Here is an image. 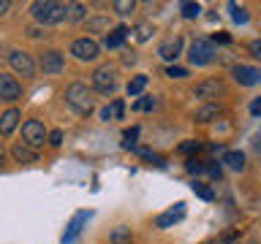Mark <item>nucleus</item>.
I'll return each instance as SVG.
<instances>
[{
	"mask_svg": "<svg viewBox=\"0 0 261 244\" xmlns=\"http://www.w3.org/2000/svg\"><path fill=\"white\" fill-rule=\"evenodd\" d=\"M30 14H33V19L41 22V24H57L68 16V6L52 3V0H36V3L30 6Z\"/></svg>",
	"mask_w": 261,
	"mask_h": 244,
	"instance_id": "nucleus-1",
	"label": "nucleus"
},
{
	"mask_svg": "<svg viewBox=\"0 0 261 244\" xmlns=\"http://www.w3.org/2000/svg\"><path fill=\"white\" fill-rule=\"evenodd\" d=\"M65 103L71 106L73 111L79 114H90L93 111V93L87 89V84H82V81H73V84H68V89H65Z\"/></svg>",
	"mask_w": 261,
	"mask_h": 244,
	"instance_id": "nucleus-2",
	"label": "nucleus"
},
{
	"mask_svg": "<svg viewBox=\"0 0 261 244\" xmlns=\"http://www.w3.org/2000/svg\"><path fill=\"white\" fill-rule=\"evenodd\" d=\"M22 138H24V144H28L30 149H38V146H44L49 133H46V128H44L41 119H28L22 125Z\"/></svg>",
	"mask_w": 261,
	"mask_h": 244,
	"instance_id": "nucleus-3",
	"label": "nucleus"
},
{
	"mask_svg": "<svg viewBox=\"0 0 261 244\" xmlns=\"http://www.w3.org/2000/svg\"><path fill=\"white\" fill-rule=\"evenodd\" d=\"M188 57H191L193 65H210L212 60H215V44L207 41V38H196L193 44H191Z\"/></svg>",
	"mask_w": 261,
	"mask_h": 244,
	"instance_id": "nucleus-4",
	"label": "nucleus"
},
{
	"mask_svg": "<svg viewBox=\"0 0 261 244\" xmlns=\"http://www.w3.org/2000/svg\"><path fill=\"white\" fill-rule=\"evenodd\" d=\"M117 71L112 68V65H101V68L93 71V87L98 89V93H114V84H117Z\"/></svg>",
	"mask_w": 261,
	"mask_h": 244,
	"instance_id": "nucleus-5",
	"label": "nucleus"
},
{
	"mask_svg": "<svg viewBox=\"0 0 261 244\" xmlns=\"http://www.w3.org/2000/svg\"><path fill=\"white\" fill-rule=\"evenodd\" d=\"M98 52H101V49H98V44H95L93 38H76V41L71 44V54L76 57V60H82V63L95 60Z\"/></svg>",
	"mask_w": 261,
	"mask_h": 244,
	"instance_id": "nucleus-6",
	"label": "nucleus"
},
{
	"mask_svg": "<svg viewBox=\"0 0 261 244\" xmlns=\"http://www.w3.org/2000/svg\"><path fill=\"white\" fill-rule=\"evenodd\" d=\"M38 65H41V71H44V73L55 76V73H60L65 68V57H63V52H57V49H46V52L41 54Z\"/></svg>",
	"mask_w": 261,
	"mask_h": 244,
	"instance_id": "nucleus-7",
	"label": "nucleus"
},
{
	"mask_svg": "<svg viewBox=\"0 0 261 244\" xmlns=\"http://www.w3.org/2000/svg\"><path fill=\"white\" fill-rule=\"evenodd\" d=\"M234 81L242 87H256L261 84V68H253V65H234Z\"/></svg>",
	"mask_w": 261,
	"mask_h": 244,
	"instance_id": "nucleus-8",
	"label": "nucleus"
},
{
	"mask_svg": "<svg viewBox=\"0 0 261 244\" xmlns=\"http://www.w3.org/2000/svg\"><path fill=\"white\" fill-rule=\"evenodd\" d=\"M193 95L201 98V101H212V98L223 95V81L220 79H204L193 87Z\"/></svg>",
	"mask_w": 261,
	"mask_h": 244,
	"instance_id": "nucleus-9",
	"label": "nucleus"
},
{
	"mask_svg": "<svg viewBox=\"0 0 261 244\" xmlns=\"http://www.w3.org/2000/svg\"><path fill=\"white\" fill-rule=\"evenodd\" d=\"M8 63H11V68L16 73H22V76H36V63H33V57L28 52H11L8 54Z\"/></svg>",
	"mask_w": 261,
	"mask_h": 244,
	"instance_id": "nucleus-10",
	"label": "nucleus"
},
{
	"mask_svg": "<svg viewBox=\"0 0 261 244\" xmlns=\"http://www.w3.org/2000/svg\"><path fill=\"white\" fill-rule=\"evenodd\" d=\"M22 98V84L8 73H0V101H19Z\"/></svg>",
	"mask_w": 261,
	"mask_h": 244,
	"instance_id": "nucleus-11",
	"label": "nucleus"
},
{
	"mask_svg": "<svg viewBox=\"0 0 261 244\" xmlns=\"http://www.w3.org/2000/svg\"><path fill=\"white\" fill-rule=\"evenodd\" d=\"M93 217V211H76V215L71 217V223H68V228H65V236H63V244H71L73 239L79 236V231H82V225L87 223V220Z\"/></svg>",
	"mask_w": 261,
	"mask_h": 244,
	"instance_id": "nucleus-12",
	"label": "nucleus"
},
{
	"mask_svg": "<svg viewBox=\"0 0 261 244\" xmlns=\"http://www.w3.org/2000/svg\"><path fill=\"white\" fill-rule=\"evenodd\" d=\"M185 217V203L179 201V203H174L169 211H163V215H158V220H155V225L158 228H171L174 223H179V220Z\"/></svg>",
	"mask_w": 261,
	"mask_h": 244,
	"instance_id": "nucleus-13",
	"label": "nucleus"
},
{
	"mask_svg": "<svg viewBox=\"0 0 261 244\" xmlns=\"http://www.w3.org/2000/svg\"><path fill=\"white\" fill-rule=\"evenodd\" d=\"M19 119H22V111H19V109L3 111V117H0V136H11L14 128L19 125Z\"/></svg>",
	"mask_w": 261,
	"mask_h": 244,
	"instance_id": "nucleus-14",
	"label": "nucleus"
},
{
	"mask_svg": "<svg viewBox=\"0 0 261 244\" xmlns=\"http://www.w3.org/2000/svg\"><path fill=\"white\" fill-rule=\"evenodd\" d=\"M11 155H14V160L16 163H36L38 160V155H36V149H30L28 144H14V149H11Z\"/></svg>",
	"mask_w": 261,
	"mask_h": 244,
	"instance_id": "nucleus-15",
	"label": "nucleus"
},
{
	"mask_svg": "<svg viewBox=\"0 0 261 244\" xmlns=\"http://www.w3.org/2000/svg\"><path fill=\"white\" fill-rule=\"evenodd\" d=\"M179 52H182V38H174V41H166L161 49H158V54L163 57V60H177Z\"/></svg>",
	"mask_w": 261,
	"mask_h": 244,
	"instance_id": "nucleus-16",
	"label": "nucleus"
},
{
	"mask_svg": "<svg viewBox=\"0 0 261 244\" xmlns=\"http://www.w3.org/2000/svg\"><path fill=\"white\" fill-rule=\"evenodd\" d=\"M125 36H128V27H125V24L114 27L109 36H106V49H120V46H122V41H125Z\"/></svg>",
	"mask_w": 261,
	"mask_h": 244,
	"instance_id": "nucleus-17",
	"label": "nucleus"
},
{
	"mask_svg": "<svg viewBox=\"0 0 261 244\" xmlns=\"http://www.w3.org/2000/svg\"><path fill=\"white\" fill-rule=\"evenodd\" d=\"M223 163L231 171H245V155L242 152H237V149H228L223 152Z\"/></svg>",
	"mask_w": 261,
	"mask_h": 244,
	"instance_id": "nucleus-18",
	"label": "nucleus"
},
{
	"mask_svg": "<svg viewBox=\"0 0 261 244\" xmlns=\"http://www.w3.org/2000/svg\"><path fill=\"white\" fill-rule=\"evenodd\" d=\"M218 114H220V106L218 103H204L199 111H196V122H210V119H218Z\"/></svg>",
	"mask_w": 261,
	"mask_h": 244,
	"instance_id": "nucleus-19",
	"label": "nucleus"
},
{
	"mask_svg": "<svg viewBox=\"0 0 261 244\" xmlns=\"http://www.w3.org/2000/svg\"><path fill=\"white\" fill-rule=\"evenodd\" d=\"M109 244H130V228L128 225H117L109 233Z\"/></svg>",
	"mask_w": 261,
	"mask_h": 244,
	"instance_id": "nucleus-20",
	"label": "nucleus"
},
{
	"mask_svg": "<svg viewBox=\"0 0 261 244\" xmlns=\"http://www.w3.org/2000/svg\"><path fill=\"white\" fill-rule=\"evenodd\" d=\"M144 87H147V76H134V79L128 81V95H130V98L142 95Z\"/></svg>",
	"mask_w": 261,
	"mask_h": 244,
	"instance_id": "nucleus-21",
	"label": "nucleus"
},
{
	"mask_svg": "<svg viewBox=\"0 0 261 244\" xmlns=\"http://www.w3.org/2000/svg\"><path fill=\"white\" fill-rule=\"evenodd\" d=\"M85 14H87L85 6L73 3V6H68V16H65V22H79V19H85Z\"/></svg>",
	"mask_w": 261,
	"mask_h": 244,
	"instance_id": "nucleus-22",
	"label": "nucleus"
},
{
	"mask_svg": "<svg viewBox=\"0 0 261 244\" xmlns=\"http://www.w3.org/2000/svg\"><path fill=\"white\" fill-rule=\"evenodd\" d=\"M193 193L199 195V198H204V201H212V198H215L212 187H210V185H204V182H193Z\"/></svg>",
	"mask_w": 261,
	"mask_h": 244,
	"instance_id": "nucleus-23",
	"label": "nucleus"
},
{
	"mask_svg": "<svg viewBox=\"0 0 261 244\" xmlns=\"http://www.w3.org/2000/svg\"><path fill=\"white\" fill-rule=\"evenodd\" d=\"M179 11H182L185 19H196V16H199V11H201V6H199V3H182V6H179Z\"/></svg>",
	"mask_w": 261,
	"mask_h": 244,
	"instance_id": "nucleus-24",
	"label": "nucleus"
},
{
	"mask_svg": "<svg viewBox=\"0 0 261 244\" xmlns=\"http://www.w3.org/2000/svg\"><path fill=\"white\" fill-rule=\"evenodd\" d=\"M112 8H114L117 14H130V11L136 8V3H134V0H114Z\"/></svg>",
	"mask_w": 261,
	"mask_h": 244,
	"instance_id": "nucleus-25",
	"label": "nucleus"
},
{
	"mask_svg": "<svg viewBox=\"0 0 261 244\" xmlns=\"http://www.w3.org/2000/svg\"><path fill=\"white\" fill-rule=\"evenodd\" d=\"M199 149H201V141H196V138H188V141L179 144V152H182V155H193Z\"/></svg>",
	"mask_w": 261,
	"mask_h": 244,
	"instance_id": "nucleus-26",
	"label": "nucleus"
},
{
	"mask_svg": "<svg viewBox=\"0 0 261 244\" xmlns=\"http://www.w3.org/2000/svg\"><path fill=\"white\" fill-rule=\"evenodd\" d=\"M188 174H204V171H207V163H201V160H196V158H191L188 160Z\"/></svg>",
	"mask_w": 261,
	"mask_h": 244,
	"instance_id": "nucleus-27",
	"label": "nucleus"
},
{
	"mask_svg": "<svg viewBox=\"0 0 261 244\" xmlns=\"http://www.w3.org/2000/svg\"><path fill=\"white\" fill-rule=\"evenodd\" d=\"M231 16H234V22H240V24L248 22V11H245L242 6H237V3H231Z\"/></svg>",
	"mask_w": 261,
	"mask_h": 244,
	"instance_id": "nucleus-28",
	"label": "nucleus"
},
{
	"mask_svg": "<svg viewBox=\"0 0 261 244\" xmlns=\"http://www.w3.org/2000/svg\"><path fill=\"white\" fill-rule=\"evenodd\" d=\"M166 76H171V79H185L188 71L179 68V65H169V68H166Z\"/></svg>",
	"mask_w": 261,
	"mask_h": 244,
	"instance_id": "nucleus-29",
	"label": "nucleus"
},
{
	"mask_svg": "<svg viewBox=\"0 0 261 244\" xmlns=\"http://www.w3.org/2000/svg\"><path fill=\"white\" fill-rule=\"evenodd\" d=\"M136 111H147V109H155V98H142V101L134 103Z\"/></svg>",
	"mask_w": 261,
	"mask_h": 244,
	"instance_id": "nucleus-30",
	"label": "nucleus"
},
{
	"mask_svg": "<svg viewBox=\"0 0 261 244\" xmlns=\"http://www.w3.org/2000/svg\"><path fill=\"white\" fill-rule=\"evenodd\" d=\"M150 33H152V27H150L147 22H142V24L136 27V38H139V41H147V38H150Z\"/></svg>",
	"mask_w": 261,
	"mask_h": 244,
	"instance_id": "nucleus-31",
	"label": "nucleus"
},
{
	"mask_svg": "<svg viewBox=\"0 0 261 244\" xmlns=\"http://www.w3.org/2000/svg\"><path fill=\"white\" fill-rule=\"evenodd\" d=\"M248 52H250V54H253V57H256V60L261 63V38L250 41V44H248Z\"/></svg>",
	"mask_w": 261,
	"mask_h": 244,
	"instance_id": "nucleus-32",
	"label": "nucleus"
},
{
	"mask_svg": "<svg viewBox=\"0 0 261 244\" xmlns=\"http://www.w3.org/2000/svg\"><path fill=\"white\" fill-rule=\"evenodd\" d=\"M136 136H139V128H130V130H125V149H130V146H136L134 141H136Z\"/></svg>",
	"mask_w": 261,
	"mask_h": 244,
	"instance_id": "nucleus-33",
	"label": "nucleus"
},
{
	"mask_svg": "<svg viewBox=\"0 0 261 244\" xmlns=\"http://www.w3.org/2000/svg\"><path fill=\"white\" fill-rule=\"evenodd\" d=\"M234 241H237V233H234V231H228V233L220 236V239H215L212 244H234Z\"/></svg>",
	"mask_w": 261,
	"mask_h": 244,
	"instance_id": "nucleus-34",
	"label": "nucleus"
},
{
	"mask_svg": "<svg viewBox=\"0 0 261 244\" xmlns=\"http://www.w3.org/2000/svg\"><path fill=\"white\" fill-rule=\"evenodd\" d=\"M122 111H125V103H122V101H114V103H112V117H114V119H120V117H122Z\"/></svg>",
	"mask_w": 261,
	"mask_h": 244,
	"instance_id": "nucleus-35",
	"label": "nucleus"
},
{
	"mask_svg": "<svg viewBox=\"0 0 261 244\" xmlns=\"http://www.w3.org/2000/svg\"><path fill=\"white\" fill-rule=\"evenodd\" d=\"M49 144H52V146H60V144H63V130H52V133H49Z\"/></svg>",
	"mask_w": 261,
	"mask_h": 244,
	"instance_id": "nucleus-36",
	"label": "nucleus"
},
{
	"mask_svg": "<svg viewBox=\"0 0 261 244\" xmlns=\"http://www.w3.org/2000/svg\"><path fill=\"white\" fill-rule=\"evenodd\" d=\"M207 174H210L212 179H220V176H223V171H220V166H215V163H210V166H207Z\"/></svg>",
	"mask_w": 261,
	"mask_h": 244,
	"instance_id": "nucleus-37",
	"label": "nucleus"
},
{
	"mask_svg": "<svg viewBox=\"0 0 261 244\" xmlns=\"http://www.w3.org/2000/svg\"><path fill=\"white\" fill-rule=\"evenodd\" d=\"M250 111L256 114V117H258V114H261V98H256V101L250 103Z\"/></svg>",
	"mask_w": 261,
	"mask_h": 244,
	"instance_id": "nucleus-38",
	"label": "nucleus"
},
{
	"mask_svg": "<svg viewBox=\"0 0 261 244\" xmlns=\"http://www.w3.org/2000/svg\"><path fill=\"white\" fill-rule=\"evenodd\" d=\"M8 8H11V3H8V0H0V16H6Z\"/></svg>",
	"mask_w": 261,
	"mask_h": 244,
	"instance_id": "nucleus-39",
	"label": "nucleus"
},
{
	"mask_svg": "<svg viewBox=\"0 0 261 244\" xmlns=\"http://www.w3.org/2000/svg\"><path fill=\"white\" fill-rule=\"evenodd\" d=\"M215 41H218V44H228L231 38H228V33H218V36H215Z\"/></svg>",
	"mask_w": 261,
	"mask_h": 244,
	"instance_id": "nucleus-40",
	"label": "nucleus"
},
{
	"mask_svg": "<svg viewBox=\"0 0 261 244\" xmlns=\"http://www.w3.org/2000/svg\"><path fill=\"white\" fill-rule=\"evenodd\" d=\"M253 149H256V152H261V133H256V136H253Z\"/></svg>",
	"mask_w": 261,
	"mask_h": 244,
	"instance_id": "nucleus-41",
	"label": "nucleus"
},
{
	"mask_svg": "<svg viewBox=\"0 0 261 244\" xmlns=\"http://www.w3.org/2000/svg\"><path fill=\"white\" fill-rule=\"evenodd\" d=\"M101 117H103V119H114V117H112V106H106V109H101Z\"/></svg>",
	"mask_w": 261,
	"mask_h": 244,
	"instance_id": "nucleus-42",
	"label": "nucleus"
},
{
	"mask_svg": "<svg viewBox=\"0 0 261 244\" xmlns=\"http://www.w3.org/2000/svg\"><path fill=\"white\" fill-rule=\"evenodd\" d=\"M103 24H106L103 19H93V22H90V27H93V30H98V27H103Z\"/></svg>",
	"mask_w": 261,
	"mask_h": 244,
	"instance_id": "nucleus-43",
	"label": "nucleus"
},
{
	"mask_svg": "<svg viewBox=\"0 0 261 244\" xmlns=\"http://www.w3.org/2000/svg\"><path fill=\"white\" fill-rule=\"evenodd\" d=\"M28 36H30V38H38L41 30H38V27H28Z\"/></svg>",
	"mask_w": 261,
	"mask_h": 244,
	"instance_id": "nucleus-44",
	"label": "nucleus"
},
{
	"mask_svg": "<svg viewBox=\"0 0 261 244\" xmlns=\"http://www.w3.org/2000/svg\"><path fill=\"white\" fill-rule=\"evenodd\" d=\"M3 158H6V152H3V146H0V163H3Z\"/></svg>",
	"mask_w": 261,
	"mask_h": 244,
	"instance_id": "nucleus-45",
	"label": "nucleus"
},
{
	"mask_svg": "<svg viewBox=\"0 0 261 244\" xmlns=\"http://www.w3.org/2000/svg\"><path fill=\"white\" fill-rule=\"evenodd\" d=\"M248 244H256V239H250V241H248Z\"/></svg>",
	"mask_w": 261,
	"mask_h": 244,
	"instance_id": "nucleus-46",
	"label": "nucleus"
}]
</instances>
